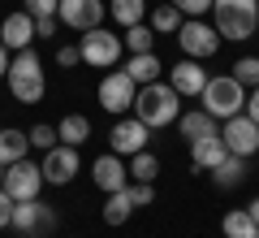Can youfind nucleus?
I'll use <instances>...</instances> for the list:
<instances>
[{"label":"nucleus","instance_id":"obj_1","mask_svg":"<svg viewBox=\"0 0 259 238\" xmlns=\"http://www.w3.org/2000/svg\"><path fill=\"white\" fill-rule=\"evenodd\" d=\"M134 117L143 121L147 130H164V126H173L177 117H182V95L173 91L168 83H147V87H139V95H134Z\"/></svg>","mask_w":259,"mask_h":238},{"label":"nucleus","instance_id":"obj_2","mask_svg":"<svg viewBox=\"0 0 259 238\" xmlns=\"http://www.w3.org/2000/svg\"><path fill=\"white\" fill-rule=\"evenodd\" d=\"M5 78H9V91H13V100H18V104H39V100H44V91H48L44 61L35 56V48H26V52L13 56Z\"/></svg>","mask_w":259,"mask_h":238},{"label":"nucleus","instance_id":"obj_3","mask_svg":"<svg viewBox=\"0 0 259 238\" xmlns=\"http://www.w3.org/2000/svg\"><path fill=\"white\" fill-rule=\"evenodd\" d=\"M221 39H250L259 30V0H212Z\"/></svg>","mask_w":259,"mask_h":238},{"label":"nucleus","instance_id":"obj_4","mask_svg":"<svg viewBox=\"0 0 259 238\" xmlns=\"http://www.w3.org/2000/svg\"><path fill=\"white\" fill-rule=\"evenodd\" d=\"M203 109L212 113L216 121H229V117H238L242 109H246V87L233 78V74H221V78H207V87H203Z\"/></svg>","mask_w":259,"mask_h":238},{"label":"nucleus","instance_id":"obj_5","mask_svg":"<svg viewBox=\"0 0 259 238\" xmlns=\"http://www.w3.org/2000/svg\"><path fill=\"white\" fill-rule=\"evenodd\" d=\"M134 95H139V83H134L125 70H108L100 78V109L112 113V117H125V113L134 109Z\"/></svg>","mask_w":259,"mask_h":238},{"label":"nucleus","instance_id":"obj_6","mask_svg":"<svg viewBox=\"0 0 259 238\" xmlns=\"http://www.w3.org/2000/svg\"><path fill=\"white\" fill-rule=\"evenodd\" d=\"M177 44H182V52L190 61H207V56L221 52V30L207 26L203 18H186L182 30H177Z\"/></svg>","mask_w":259,"mask_h":238},{"label":"nucleus","instance_id":"obj_7","mask_svg":"<svg viewBox=\"0 0 259 238\" xmlns=\"http://www.w3.org/2000/svg\"><path fill=\"white\" fill-rule=\"evenodd\" d=\"M78 52H82V61L95 65V70H112V65L121 61V52H125V44H121V35H112V30L95 26V30H87V35H82Z\"/></svg>","mask_w":259,"mask_h":238},{"label":"nucleus","instance_id":"obj_8","mask_svg":"<svg viewBox=\"0 0 259 238\" xmlns=\"http://www.w3.org/2000/svg\"><path fill=\"white\" fill-rule=\"evenodd\" d=\"M0 186L9 191L13 203H22V199H39V191H44V169L30 165V160H13V165H5Z\"/></svg>","mask_w":259,"mask_h":238},{"label":"nucleus","instance_id":"obj_9","mask_svg":"<svg viewBox=\"0 0 259 238\" xmlns=\"http://www.w3.org/2000/svg\"><path fill=\"white\" fill-rule=\"evenodd\" d=\"M221 139H225V147H229L233 156H246V160L259 152V126L246 117V113H238V117L225 121V126H221Z\"/></svg>","mask_w":259,"mask_h":238},{"label":"nucleus","instance_id":"obj_10","mask_svg":"<svg viewBox=\"0 0 259 238\" xmlns=\"http://www.w3.org/2000/svg\"><path fill=\"white\" fill-rule=\"evenodd\" d=\"M78 147H69V143H56L52 152H44V182H52V186H65V182H74L78 178Z\"/></svg>","mask_w":259,"mask_h":238},{"label":"nucleus","instance_id":"obj_11","mask_svg":"<svg viewBox=\"0 0 259 238\" xmlns=\"http://www.w3.org/2000/svg\"><path fill=\"white\" fill-rule=\"evenodd\" d=\"M9 225L22 229V234H44V229L56 225V208L44 203V199H22V203H13V221Z\"/></svg>","mask_w":259,"mask_h":238},{"label":"nucleus","instance_id":"obj_12","mask_svg":"<svg viewBox=\"0 0 259 238\" xmlns=\"http://www.w3.org/2000/svg\"><path fill=\"white\" fill-rule=\"evenodd\" d=\"M147 134H151V130L130 113V117H117L108 143H112V152H117V156H134V152H147Z\"/></svg>","mask_w":259,"mask_h":238},{"label":"nucleus","instance_id":"obj_13","mask_svg":"<svg viewBox=\"0 0 259 238\" xmlns=\"http://www.w3.org/2000/svg\"><path fill=\"white\" fill-rule=\"evenodd\" d=\"M56 18L65 22L69 30H95L104 22V5L100 0H61V9H56Z\"/></svg>","mask_w":259,"mask_h":238},{"label":"nucleus","instance_id":"obj_14","mask_svg":"<svg viewBox=\"0 0 259 238\" xmlns=\"http://www.w3.org/2000/svg\"><path fill=\"white\" fill-rule=\"evenodd\" d=\"M168 87H173L182 100H199L203 95V87H207V70H199V61H177L173 70H168Z\"/></svg>","mask_w":259,"mask_h":238},{"label":"nucleus","instance_id":"obj_15","mask_svg":"<svg viewBox=\"0 0 259 238\" xmlns=\"http://www.w3.org/2000/svg\"><path fill=\"white\" fill-rule=\"evenodd\" d=\"M91 178H95V186H100L104 195L125 191V186H130V165L121 160L117 152H108V156H100V160L91 165Z\"/></svg>","mask_w":259,"mask_h":238},{"label":"nucleus","instance_id":"obj_16","mask_svg":"<svg viewBox=\"0 0 259 238\" xmlns=\"http://www.w3.org/2000/svg\"><path fill=\"white\" fill-rule=\"evenodd\" d=\"M30 39H35V18H30L26 9L9 13V18H5V26H0V44L13 48V52H26Z\"/></svg>","mask_w":259,"mask_h":238},{"label":"nucleus","instance_id":"obj_17","mask_svg":"<svg viewBox=\"0 0 259 238\" xmlns=\"http://www.w3.org/2000/svg\"><path fill=\"white\" fill-rule=\"evenodd\" d=\"M177 130H182V139H190V143H203V139H216L221 134V126H216V117L207 109H190L177 117Z\"/></svg>","mask_w":259,"mask_h":238},{"label":"nucleus","instance_id":"obj_18","mask_svg":"<svg viewBox=\"0 0 259 238\" xmlns=\"http://www.w3.org/2000/svg\"><path fill=\"white\" fill-rule=\"evenodd\" d=\"M229 156V147H225V139L216 134V139H203V143H190V165H194V174L199 169H216Z\"/></svg>","mask_w":259,"mask_h":238},{"label":"nucleus","instance_id":"obj_19","mask_svg":"<svg viewBox=\"0 0 259 238\" xmlns=\"http://www.w3.org/2000/svg\"><path fill=\"white\" fill-rule=\"evenodd\" d=\"M212 182L221 186V191H229V186H242V182H246V156H233V152H229L221 165L212 169Z\"/></svg>","mask_w":259,"mask_h":238},{"label":"nucleus","instance_id":"obj_20","mask_svg":"<svg viewBox=\"0 0 259 238\" xmlns=\"http://www.w3.org/2000/svg\"><path fill=\"white\" fill-rule=\"evenodd\" d=\"M160 70H164V65L156 61V52H134V56H130V65H125V74H130V78H134L139 87L156 83V78H160Z\"/></svg>","mask_w":259,"mask_h":238},{"label":"nucleus","instance_id":"obj_21","mask_svg":"<svg viewBox=\"0 0 259 238\" xmlns=\"http://www.w3.org/2000/svg\"><path fill=\"white\" fill-rule=\"evenodd\" d=\"M26 130H5L0 126V165H13V160H26Z\"/></svg>","mask_w":259,"mask_h":238},{"label":"nucleus","instance_id":"obj_22","mask_svg":"<svg viewBox=\"0 0 259 238\" xmlns=\"http://www.w3.org/2000/svg\"><path fill=\"white\" fill-rule=\"evenodd\" d=\"M56 134H61V143H69V147H82L87 139H91V121H87L82 113H69V117H61Z\"/></svg>","mask_w":259,"mask_h":238},{"label":"nucleus","instance_id":"obj_23","mask_svg":"<svg viewBox=\"0 0 259 238\" xmlns=\"http://www.w3.org/2000/svg\"><path fill=\"white\" fill-rule=\"evenodd\" d=\"M182 9H177V5H160V9H151V22L147 26L156 30V35H177V30H182Z\"/></svg>","mask_w":259,"mask_h":238},{"label":"nucleus","instance_id":"obj_24","mask_svg":"<svg viewBox=\"0 0 259 238\" xmlns=\"http://www.w3.org/2000/svg\"><path fill=\"white\" fill-rule=\"evenodd\" d=\"M130 212H134L130 186H125V191H112V195H108V203H104V221H108V225H125Z\"/></svg>","mask_w":259,"mask_h":238},{"label":"nucleus","instance_id":"obj_25","mask_svg":"<svg viewBox=\"0 0 259 238\" xmlns=\"http://www.w3.org/2000/svg\"><path fill=\"white\" fill-rule=\"evenodd\" d=\"M221 229H225V238H255V234H259V225L250 221L246 208H233L229 217L221 221Z\"/></svg>","mask_w":259,"mask_h":238},{"label":"nucleus","instance_id":"obj_26","mask_svg":"<svg viewBox=\"0 0 259 238\" xmlns=\"http://www.w3.org/2000/svg\"><path fill=\"white\" fill-rule=\"evenodd\" d=\"M108 13L121 22V26H139V22L147 18V0H112Z\"/></svg>","mask_w":259,"mask_h":238},{"label":"nucleus","instance_id":"obj_27","mask_svg":"<svg viewBox=\"0 0 259 238\" xmlns=\"http://www.w3.org/2000/svg\"><path fill=\"white\" fill-rule=\"evenodd\" d=\"M130 178H134V182H156L160 178V160L151 152H134L130 156Z\"/></svg>","mask_w":259,"mask_h":238},{"label":"nucleus","instance_id":"obj_28","mask_svg":"<svg viewBox=\"0 0 259 238\" xmlns=\"http://www.w3.org/2000/svg\"><path fill=\"white\" fill-rule=\"evenodd\" d=\"M121 44L130 48V56L134 52H151V44H156V30L147 26V22H139V26H125V39Z\"/></svg>","mask_w":259,"mask_h":238},{"label":"nucleus","instance_id":"obj_29","mask_svg":"<svg viewBox=\"0 0 259 238\" xmlns=\"http://www.w3.org/2000/svg\"><path fill=\"white\" fill-rule=\"evenodd\" d=\"M26 139H30V147H39V152H52V147L61 143V134H56V126H48V121H39V126H30V130H26Z\"/></svg>","mask_w":259,"mask_h":238},{"label":"nucleus","instance_id":"obj_30","mask_svg":"<svg viewBox=\"0 0 259 238\" xmlns=\"http://www.w3.org/2000/svg\"><path fill=\"white\" fill-rule=\"evenodd\" d=\"M233 78H238L242 87H259V56H242V61H233Z\"/></svg>","mask_w":259,"mask_h":238},{"label":"nucleus","instance_id":"obj_31","mask_svg":"<svg viewBox=\"0 0 259 238\" xmlns=\"http://www.w3.org/2000/svg\"><path fill=\"white\" fill-rule=\"evenodd\" d=\"M130 199H134V208H147L156 199V186L151 182H130Z\"/></svg>","mask_w":259,"mask_h":238},{"label":"nucleus","instance_id":"obj_32","mask_svg":"<svg viewBox=\"0 0 259 238\" xmlns=\"http://www.w3.org/2000/svg\"><path fill=\"white\" fill-rule=\"evenodd\" d=\"M168 5H177L182 18H203V13L212 9V0H168Z\"/></svg>","mask_w":259,"mask_h":238},{"label":"nucleus","instance_id":"obj_33","mask_svg":"<svg viewBox=\"0 0 259 238\" xmlns=\"http://www.w3.org/2000/svg\"><path fill=\"white\" fill-rule=\"evenodd\" d=\"M56 9H61V0H26L30 18H56Z\"/></svg>","mask_w":259,"mask_h":238},{"label":"nucleus","instance_id":"obj_34","mask_svg":"<svg viewBox=\"0 0 259 238\" xmlns=\"http://www.w3.org/2000/svg\"><path fill=\"white\" fill-rule=\"evenodd\" d=\"M56 61H61V65H78V61H82L78 44H65V48H56Z\"/></svg>","mask_w":259,"mask_h":238},{"label":"nucleus","instance_id":"obj_35","mask_svg":"<svg viewBox=\"0 0 259 238\" xmlns=\"http://www.w3.org/2000/svg\"><path fill=\"white\" fill-rule=\"evenodd\" d=\"M9 221H13V199H9V191L0 186V229L9 225Z\"/></svg>","mask_w":259,"mask_h":238},{"label":"nucleus","instance_id":"obj_36","mask_svg":"<svg viewBox=\"0 0 259 238\" xmlns=\"http://www.w3.org/2000/svg\"><path fill=\"white\" fill-rule=\"evenodd\" d=\"M56 35V18H35V39H52Z\"/></svg>","mask_w":259,"mask_h":238},{"label":"nucleus","instance_id":"obj_37","mask_svg":"<svg viewBox=\"0 0 259 238\" xmlns=\"http://www.w3.org/2000/svg\"><path fill=\"white\" fill-rule=\"evenodd\" d=\"M242 113H246V117H250V121L259 126V87H255V91L246 95V109H242Z\"/></svg>","mask_w":259,"mask_h":238},{"label":"nucleus","instance_id":"obj_38","mask_svg":"<svg viewBox=\"0 0 259 238\" xmlns=\"http://www.w3.org/2000/svg\"><path fill=\"white\" fill-rule=\"evenodd\" d=\"M5 74H9V48L0 44V78H5Z\"/></svg>","mask_w":259,"mask_h":238},{"label":"nucleus","instance_id":"obj_39","mask_svg":"<svg viewBox=\"0 0 259 238\" xmlns=\"http://www.w3.org/2000/svg\"><path fill=\"white\" fill-rule=\"evenodd\" d=\"M246 212H250V221L259 225V199H250V208H246Z\"/></svg>","mask_w":259,"mask_h":238},{"label":"nucleus","instance_id":"obj_40","mask_svg":"<svg viewBox=\"0 0 259 238\" xmlns=\"http://www.w3.org/2000/svg\"><path fill=\"white\" fill-rule=\"evenodd\" d=\"M22 238H44V234H22Z\"/></svg>","mask_w":259,"mask_h":238},{"label":"nucleus","instance_id":"obj_41","mask_svg":"<svg viewBox=\"0 0 259 238\" xmlns=\"http://www.w3.org/2000/svg\"><path fill=\"white\" fill-rule=\"evenodd\" d=\"M255 238H259V234H255Z\"/></svg>","mask_w":259,"mask_h":238}]
</instances>
